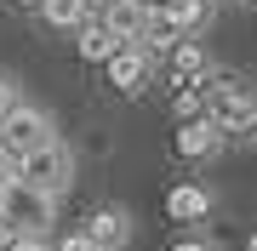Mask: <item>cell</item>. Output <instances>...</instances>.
Returning a JSON list of instances; mask_svg holds the SVG:
<instances>
[{
    "label": "cell",
    "instance_id": "cell-10",
    "mask_svg": "<svg viewBox=\"0 0 257 251\" xmlns=\"http://www.w3.org/2000/svg\"><path fill=\"white\" fill-rule=\"evenodd\" d=\"M109 80L120 86V92H143V86H149V57L138 46H120L114 63H109Z\"/></svg>",
    "mask_w": 257,
    "mask_h": 251
},
{
    "label": "cell",
    "instance_id": "cell-15",
    "mask_svg": "<svg viewBox=\"0 0 257 251\" xmlns=\"http://www.w3.org/2000/svg\"><path fill=\"white\" fill-rule=\"evenodd\" d=\"M6 251H52V245H46V240H35V234H18Z\"/></svg>",
    "mask_w": 257,
    "mask_h": 251
},
{
    "label": "cell",
    "instance_id": "cell-9",
    "mask_svg": "<svg viewBox=\"0 0 257 251\" xmlns=\"http://www.w3.org/2000/svg\"><path fill=\"white\" fill-rule=\"evenodd\" d=\"M166 211H172V223H200V217L211 211V194L200 183H177L172 194H166Z\"/></svg>",
    "mask_w": 257,
    "mask_h": 251
},
{
    "label": "cell",
    "instance_id": "cell-14",
    "mask_svg": "<svg viewBox=\"0 0 257 251\" xmlns=\"http://www.w3.org/2000/svg\"><path fill=\"white\" fill-rule=\"evenodd\" d=\"M52 251H97V245H92V240H86V234H80V228H74V234H63V240H57Z\"/></svg>",
    "mask_w": 257,
    "mask_h": 251
},
{
    "label": "cell",
    "instance_id": "cell-4",
    "mask_svg": "<svg viewBox=\"0 0 257 251\" xmlns=\"http://www.w3.org/2000/svg\"><path fill=\"white\" fill-rule=\"evenodd\" d=\"M86 240H92L97 251H120V245H126L132 240V217L126 211H120V205H92V211H86Z\"/></svg>",
    "mask_w": 257,
    "mask_h": 251
},
{
    "label": "cell",
    "instance_id": "cell-17",
    "mask_svg": "<svg viewBox=\"0 0 257 251\" xmlns=\"http://www.w3.org/2000/svg\"><path fill=\"white\" fill-rule=\"evenodd\" d=\"M6 245H12V234H6V228H0V251H6Z\"/></svg>",
    "mask_w": 257,
    "mask_h": 251
},
{
    "label": "cell",
    "instance_id": "cell-5",
    "mask_svg": "<svg viewBox=\"0 0 257 251\" xmlns=\"http://www.w3.org/2000/svg\"><path fill=\"white\" fill-rule=\"evenodd\" d=\"M149 12L155 6H143V0H114V6H103V29H109L120 46H138L143 29H149Z\"/></svg>",
    "mask_w": 257,
    "mask_h": 251
},
{
    "label": "cell",
    "instance_id": "cell-11",
    "mask_svg": "<svg viewBox=\"0 0 257 251\" xmlns=\"http://www.w3.org/2000/svg\"><path fill=\"white\" fill-rule=\"evenodd\" d=\"M114 52H120V40L103 23H86L80 29V57H86V63H114Z\"/></svg>",
    "mask_w": 257,
    "mask_h": 251
},
{
    "label": "cell",
    "instance_id": "cell-2",
    "mask_svg": "<svg viewBox=\"0 0 257 251\" xmlns=\"http://www.w3.org/2000/svg\"><path fill=\"white\" fill-rule=\"evenodd\" d=\"M18 183H23V188H35V194H46V200H57V194L74 183V154L52 137L46 149H35V154H23V160H18Z\"/></svg>",
    "mask_w": 257,
    "mask_h": 251
},
{
    "label": "cell",
    "instance_id": "cell-16",
    "mask_svg": "<svg viewBox=\"0 0 257 251\" xmlns=\"http://www.w3.org/2000/svg\"><path fill=\"white\" fill-rule=\"evenodd\" d=\"M172 251H217V245H211V240H194V234H189V240H177Z\"/></svg>",
    "mask_w": 257,
    "mask_h": 251
},
{
    "label": "cell",
    "instance_id": "cell-18",
    "mask_svg": "<svg viewBox=\"0 0 257 251\" xmlns=\"http://www.w3.org/2000/svg\"><path fill=\"white\" fill-rule=\"evenodd\" d=\"M18 6H46V0H18Z\"/></svg>",
    "mask_w": 257,
    "mask_h": 251
},
{
    "label": "cell",
    "instance_id": "cell-1",
    "mask_svg": "<svg viewBox=\"0 0 257 251\" xmlns=\"http://www.w3.org/2000/svg\"><path fill=\"white\" fill-rule=\"evenodd\" d=\"M52 205L57 200H46V194H35V188H23L18 177H12V183H0V228L12 234V240H18V234H46L52 228Z\"/></svg>",
    "mask_w": 257,
    "mask_h": 251
},
{
    "label": "cell",
    "instance_id": "cell-20",
    "mask_svg": "<svg viewBox=\"0 0 257 251\" xmlns=\"http://www.w3.org/2000/svg\"><path fill=\"white\" fill-rule=\"evenodd\" d=\"M246 251H257V234H251V245H246Z\"/></svg>",
    "mask_w": 257,
    "mask_h": 251
},
{
    "label": "cell",
    "instance_id": "cell-13",
    "mask_svg": "<svg viewBox=\"0 0 257 251\" xmlns=\"http://www.w3.org/2000/svg\"><path fill=\"white\" fill-rule=\"evenodd\" d=\"M18 109H23V92H18V80H12V75H0V126H6Z\"/></svg>",
    "mask_w": 257,
    "mask_h": 251
},
{
    "label": "cell",
    "instance_id": "cell-3",
    "mask_svg": "<svg viewBox=\"0 0 257 251\" xmlns=\"http://www.w3.org/2000/svg\"><path fill=\"white\" fill-rule=\"evenodd\" d=\"M46 143H52V114H46V109H35V103H23V109L12 114L6 126H0V149H6L12 160L46 149Z\"/></svg>",
    "mask_w": 257,
    "mask_h": 251
},
{
    "label": "cell",
    "instance_id": "cell-7",
    "mask_svg": "<svg viewBox=\"0 0 257 251\" xmlns=\"http://www.w3.org/2000/svg\"><path fill=\"white\" fill-rule=\"evenodd\" d=\"M172 69H177V80H183L189 92H200V86H206L211 75H217L200 40H177V46H172Z\"/></svg>",
    "mask_w": 257,
    "mask_h": 251
},
{
    "label": "cell",
    "instance_id": "cell-12",
    "mask_svg": "<svg viewBox=\"0 0 257 251\" xmlns=\"http://www.w3.org/2000/svg\"><path fill=\"white\" fill-rule=\"evenodd\" d=\"M40 18H46L52 29H86L92 6H86V0H46V6H40Z\"/></svg>",
    "mask_w": 257,
    "mask_h": 251
},
{
    "label": "cell",
    "instance_id": "cell-21",
    "mask_svg": "<svg viewBox=\"0 0 257 251\" xmlns=\"http://www.w3.org/2000/svg\"><path fill=\"white\" fill-rule=\"evenodd\" d=\"M143 6H149V0H143Z\"/></svg>",
    "mask_w": 257,
    "mask_h": 251
},
{
    "label": "cell",
    "instance_id": "cell-19",
    "mask_svg": "<svg viewBox=\"0 0 257 251\" xmlns=\"http://www.w3.org/2000/svg\"><path fill=\"white\" fill-rule=\"evenodd\" d=\"M86 6H114V0H86Z\"/></svg>",
    "mask_w": 257,
    "mask_h": 251
},
{
    "label": "cell",
    "instance_id": "cell-6",
    "mask_svg": "<svg viewBox=\"0 0 257 251\" xmlns=\"http://www.w3.org/2000/svg\"><path fill=\"white\" fill-rule=\"evenodd\" d=\"M160 18L172 23L177 40H194V35L211 23V0H160Z\"/></svg>",
    "mask_w": 257,
    "mask_h": 251
},
{
    "label": "cell",
    "instance_id": "cell-8",
    "mask_svg": "<svg viewBox=\"0 0 257 251\" xmlns=\"http://www.w3.org/2000/svg\"><path fill=\"white\" fill-rule=\"evenodd\" d=\"M217 149H223V131L211 126L206 114L189 120V126H177V154H183V160H211Z\"/></svg>",
    "mask_w": 257,
    "mask_h": 251
}]
</instances>
